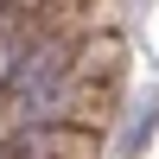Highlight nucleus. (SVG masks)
Wrapping results in <instances>:
<instances>
[{
    "label": "nucleus",
    "mask_w": 159,
    "mask_h": 159,
    "mask_svg": "<svg viewBox=\"0 0 159 159\" xmlns=\"http://www.w3.org/2000/svg\"><path fill=\"white\" fill-rule=\"evenodd\" d=\"M7 96H13L25 127H51L70 108V45L64 38H32L7 76Z\"/></svg>",
    "instance_id": "1"
},
{
    "label": "nucleus",
    "mask_w": 159,
    "mask_h": 159,
    "mask_svg": "<svg viewBox=\"0 0 159 159\" xmlns=\"http://www.w3.org/2000/svg\"><path fill=\"white\" fill-rule=\"evenodd\" d=\"M25 45H32V38H25V32H19V19L7 13V19H0V89H7V76H13V64H19V51H25Z\"/></svg>",
    "instance_id": "2"
},
{
    "label": "nucleus",
    "mask_w": 159,
    "mask_h": 159,
    "mask_svg": "<svg viewBox=\"0 0 159 159\" xmlns=\"http://www.w3.org/2000/svg\"><path fill=\"white\" fill-rule=\"evenodd\" d=\"M7 7H13V0H0V19H7Z\"/></svg>",
    "instance_id": "3"
}]
</instances>
